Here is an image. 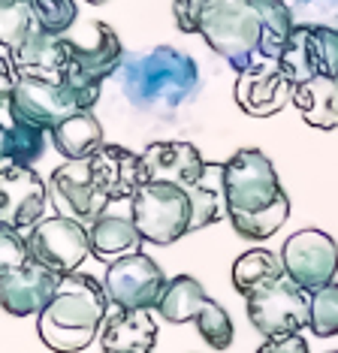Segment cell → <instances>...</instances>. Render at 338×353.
Wrapping results in <instances>:
<instances>
[{"instance_id":"1","label":"cell","mask_w":338,"mask_h":353,"mask_svg":"<svg viewBox=\"0 0 338 353\" xmlns=\"http://www.w3.org/2000/svg\"><path fill=\"white\" fill-rule=\"evenodd\" d=\"M172 15L181 34H199L236 73L278 63L296 28L284 0H172Z\"/></svg>"},{"instance_id":"2","label":"cell","mask_w":338,"mask_h":353,"mask_svg":"<svg viewBox=\"0 0 338 353\" xmlns=\"http://www.w3.org/2000/svg\"><path fill=\"white\" fill-rule=\"evenodd\" d=\"M223 212L241 239L266 242L290 218V196L260 148H239L223 163Z\"/></svg>"},{"instance_id":"3","label":"cell","mask_w":338,"mask_h":353,"mask_svg":"<svg viewBox=\"0 0 338 353\" xmlns=\"http://www.w3.org/2000/svg\"><path fill=\"white\" fill-rule=\"evenodd\" d=\"M115 76L127 103L155 115H169L184 106L199 85L197 61L175 46H155L151 52L124 54Z\"/></svg>"},{"instance_id":"4","label":"cell","mask_w":338,"mask_h":353,"mask_svg":"<svg viewBox=\"0 0 338 353\" xmlns=\"http://www.w3.org/2000/svg\"><path fill=\"white\" fill-rule=\"evenodd\" d=\"M109 296L103 281L85 272L61 275L52 302L37 314L39 341L54 353H79L100 335L106 323Z\"/></svg>"},{"instance_id":"5","label":"cell","mask_w":338,"mask_h":353,"mask_svg":"<svg viewBox=\"0 0 338 353\" xmlns=\"http://www.w3.org/2000/svg\"><path fill=\"white\" fill-rule=\"evenodd\" d=\"M248 320L263 339H281V335H296L308 329L311 293L302 290L290 275L272 281V284L257 287L245 296Z\"/></svg>"},{"instance_id":"6","label":"cell","mask_w":338,"mask_h":353,"mask_svg":"<svg viewBox=\"0 0 338 353\" xmlns=\"http://www.w3.org/2000/svg\"><path fill=\"white\" fill-rule=\"evenodd\" d=\"M130 218L142 242L172 245L190 232V199L175 184H142L130 199Z\"/></svg>"},{"instance_id":"7","label":"cell","mask_w":338,"mask_h":353,"mask_svg":"<svg viewBox=\"0 0 338 353\" xmlns=\"http://www.w3.org/2000/svg\"><path fill=\"white\" fill-rule=\"evenodd\" d=\"M278 70L293 88L314 76L338 79V28L296 25L278 58Z\"/></svg>"},{"instance_id":"8","label":"cell","mask_w":338,"mask_h":353,"mask_svg":"<svg viewBox=\"0 0 338 353\" xmlns=\"http://www.w3.org/2000/svg\"><path fill=\"white\" fill-rule=\"evenodd\" d=\"M28 248L30 260L39 266L58 272V275H72L91 256V236L82 221L52 214L28 230Z\"/></svg>"},{"instance_id":"9","label":"cell","mask_w":338,"mask_h":353,"mask_svg":"<svg viewBox=\"0 0 338 353\" xmlns=\"http://www.w3.org/2000/svg\"><path fill=\"white\" fill-rule=\"evenodd\" d=\"M103 287H106V296L115 308L151 311L157 308L160 296L166 290V275L148 254L139 251L109 263Z\"/></svg>"},{"instance_id":"10","label":"cell","mask_w":338,"mask_h":353,"mask_svg":"<svg viewBox=\"0 0 338 353\" xmlns=\"http://www.w3.org/2000/svg\"><path fill=\"white\" fill-rule=\"evenodd\" d=\"M284 272L302 290H320L338 275V242L324 230H299L281 248Z\"/></svg>"},{"instance_id":"11","label":"cell","mask_w":338,"mask_h":353,"mask_svg":"<svg viewBox=\"0 0 338 353\" xmlns=\"http://www.w3.org/2000/svg\"><path fill=\"white\" fill-rule=\"evenodd\" d=\"M48 199L63 218L94 223L109 208V196L94 184L85 160H67L48 179Z\"/></svg>"},{"instance_id":"12","label":"cell","mask_w":338,"mask_h":353,"mask_svg":"<svg viewBox=\"0 0 338 353\" xmlns=\"http://www.w3.org/2000/svg\"><path fill=\"white\" fill-rule=\"evenodd\" d=\"M48 188L34 166H3L0 170V223L12 230H30L43 221Z\"/></svg>"},{"instance_id":"13","label":"cell","mask_w":338,"mask_h":353,"mask_svg":"<svg viewBox=\"0 0 338 353\" xmlns=\"http://www.w3.org/2000/svg\"><path fill=\"white\" fill-rule=\"evenodd\" d=\"M208 163L193 142H151L139 154V179L142 184H175L188 190L206 175Z\"/></svg>"},{"instance_id":"14","label":"cell","mask_w":338,"mask_h":353,"mask_svg":"<svg viewBox=\"0 0 338 353\" xmlns=\"http://www.w3.org/2000/svg\"><path fill=\"white\" fill-rule=\"evenodd\" d=\"M72 112H79V106L67 88L61 82H43V79H19L10 103V115L46 127L48 133Z\"/></svg>"},{"instance_id":"15","label":"cell","mask_w":338,"mask_h":353,"mask_svg":"<svg viewBox=\"0 0 338 353\" xmlns=\"http://www.w3.org/2000/svg\"><path fill=\"white\" fill-rule=\"evenodd\" d=\"M10 61L19 79H43V82H61L70 63L67 37H54L39 30L37 25L10 49Z\"/></svg>"},{"instance_id":"16","label":"cell","mask_w":338,"mask_h":353,"mask_svg":"<svg viewBox=\"0 0 338 353\" xmlns=\"http://www.w3.org/2000/svg\"><path fill=\"white\" fill-rule=\"evenodd\" d=\"M61 284V275L39 263L30 260L28 266L12 272L10 278L0 281V308L12 317H30L39 314L48 302H52L54 290Z\"/></svg>"},{"instance_id":"17","label":"cell","mask_w":338,"mask_h":353,"mask_svg":"<svg viewBox=\"0 0 338 353\" xmlns=\"http://www.w3.org/2000/svg\"><path fill=\"white\" fill-rule=\"evenodd\" d=\"M236 103L251 118H272L293 100V85L284 79L278 63H263L236 79Z\"/></svg>"},{"instance_id":"18","label":"cell","mask_w":338,"mask_h":353,"mask_svg":"<svg viewBox=\"0 0 338 353\" xmlns=\"http://www.w3.org/2000/svg\"><path fill=\"white\" fill-rule=\"evenodd\" d=\"M88 172H91L94 184L109 196V203H121V199H133L136 190L142 188L139 179V154L121 145H103L97 154L85 160Z\"/></svg>"},{"instance_id":"19","label":"cell","mask_w":338,"mask_h":353,"mask_svg":"<svg viewBox=\"0 0 338 353\" xmlns=\"http://www.w3.org/2000/svg\"><path fill=\"white\" fill-rule=\"evenodd\" d=\"M157 344V323L151 311L118 308L106 314L100 329L103 353H151Z\"/></svg>"},{"instance_id":"20","label":"cell","mask_w":338,"mask_h":353,"mask_svg":"<svg viewBox=\"0 0 338 353\" xmlns=\"http://www.w3.org/2000/svg\"><path fill=\"white\" fill-rule=\"evenodd\" d=\"M91 30H94V43L67 39V52H70V61H76L91 79L103 82V79L118 73V67H121V61H124L127 52H124V46H121V37L106 25V21H94Z\"/></svg>"},{"instance_id":"21","label":"cell","mask_w":338,"mask_h":353,"mask_svg":"<svg viewBox=\"0 0 338 353\" xmlns=\"http://www.w3.org/2000/svg\"><path fill=\"white\" fill-rule=\"evenodd\" d=\"M48 136H52V145L63 160H88L106 145L103 142V127L97 121L94 109L72 112Z\"/></svg>"},{"instance_id":"22","label":"cell","mask_w":338,"mask_h":353,"mask_svg":"<svg viewBox=\"0 0 338 353\" xmlns=\"http://www.w3.org/2000/svg\"><path fill=\"white\" fill-rule=\"evenodd\" d=\"M293 103L302 121L317 130H335L338 127V79L314 76L308 82L293 88Z\"/></svg>"},{"instance_id":"23","label":"cell","mask_w":338,"mask_h":353,"mask_svg":"<svg viewBox=\"0 0 338 353\" xmlns=\"http://www.w3.org/2000/svg\"><path fill=\"white\" fill-rule=\"evenodd\" d=\"M91 236V254L103 263H115L121 256L139 254L142 236L136 230L133 218H121V214H103L88 227Z\"/></svg>"},{"instance_id":"24","label":"cell","mask_w":338,"mask_h":353,"mask_svg":"<svg viewBox=\"0 0 338 353\" xmlns=\"http://www.w3.org/2000/svg\"><path fill=\"white\" fill-rule=\"evenodd\" d=\"M208 299L212 296L193 275H175L166 281V290L157 302V314L166 323H190V320H197Z\"/></svg>"},{"instance_id":"25","label":"cell","mask_w":338,"mask_h":353,"mask_svg":"<svg viewBox=\"0 0 338 353\" xmlns=\"http://www.w3.org/2000/svg\"><path fill=\"white\" fill-rule=\"evenodd\" d=\"M221 175H223V163H208L203 179L184 190L188 199H190V232L206 230V227H212V223H217L221 218H227V212H223Z\"/></svg>"},{"instance_id":"26","label":"cell","mask_w":338,"mask_h":353,"mask_svg":"<svg viewBox=\"0 0 338 353\" xmlns=\"http://www.w3.org/2000/svg\"><path fill=\"white\" fill-rule=\"evenodd\" d=\"M284 263H281V254H272L269 248H251L241 256H236L232 263V287L248 296L254 293L257 287L263 284H272V281L284 278Z\"/></svg>"},{"instance_id":"27","label":"cell","mask_w":338,"mask_h":353,"mask_svg":"<svg viewBox=\"0 0 338 353\" xmlns=\"http://www.w3.org/2000/svg\"><path fill=\"white\" fill-rule=\"evenodd\" d=\"M52 139L46 127L30 124L19 115H10V163L34 166L46 154V142Z\"/></svg>"},{"instance_id":"28","label":"cell","mask_w":338,"mask_h":353,"mask_svg":"<svg viewBox=\"0 0 338 353\" xmlns=\"http://www.w3.org/2000/svg\"><path fill=\"white\" fill-rule=\"evenodd\" d=\"M28 10L34 15V25L54 37H63L79 19L76 0H28Z\"/></svg>"},{"instance_id":"29","label":"cell","mask_w":338,"mask_h":353,"mask_svg":"<svg viewBox=\"0 0 338 353\" xmlns=\"http://www.w3.org/2000/svg\"><path fill=\"white\" fill-rule=\"evenodd\" d=\"M193 323H197V332L203 335V341L215 350H227L232 344V339H236V329H232V320L227 314V308L217 305L215 299H208L203 305V311L197 314Z\"/></svg>"},{"instance_id":"30","label":"cell","mask_w":338,"mask_h":353,"mask_svg":"<svg viewBox=\"0 0 338 353\" xmlns=\"http://www.w3.org/2000/svg\"><path fill=\"white\" fill-rule=\"evenodd\" d=\"M308 329L317 339H332V335H338V281L311 293Z\"/></svg>"},{"instance_id":"31","label":"cell","mask_w":338,"mask_h":353,"mask_svg":"<svg viewBox=\"0 0 338 353\" xmlns=\"http://www.w3.org/2000/svg\"><path fill=\"white\" fill-rule=\"evenodd\" d=\"M34 28L28 0H0V54L10 52L19 39Z\"/></svg>"},{"instance_id":"32","label":"cell","mask_w":338,"mask_h":353,"mask_svg":"<svg viewBox=\"0 0 338 353\" xmlns=\"http://www.w3.org/2000/svg\"><path fill=\"white\" fill-rule=\"evenodd\" d=\"M30 263V248L28 236L21 230H12L6 223H0V281L10 278L12 272Z\"/></svg>"},{"instance_id":"33","label":"cell","mask_w":338,"mask_h":353,"mask_svg":"<svg viewBox=\"0 0 338 353\" xmlns=\"http://www.w3.org/2000/svg\"><path fill=\"white\" fill-rule=\"evenodd\" d=\"M61 85L72 94V100H76V106H79V109H94V106H97V100H100V91H103V82L91 79L82 67H79L76 61H70V63H67Z\"/></svg>"},{"instance_id":"34","label":"cell","mask_w":338,"mask_h":353,"mask_svg":"<svg viewBox=\"0 0 338 353\" xmlns=\"http://www.w3.org/2000/svg\"><path fill=\"white\" fill-rule=\"evenodd\" d=\"M284 3L293 12L296 25H332L338 21V0H284Z\"/></svg>"},{"instance_id":"35","label":"cell","mask_w":338,"mask_h":353,"mask_svg":"<svg viewBox=\"0 0 338 353\" xmlns=\"http://www.w3.org/2000/svg\"><path fill=\"white\" fill-rule=\"evenodd\" d=\"M257 353H311V350H308V341L296 332V335H281V339H266L257 347Z\"/></svg>"},{"instance_id":"36","label":"cell","mask_w":338,"mask_h":353,"mask_svg":"<svg viewBox=\"0 0 338 353\" xmlns=\"http://www.w3.org/2000/svg\"><path fill=\"white\" fill-rule=\"evenodd\" d=\"M15 85H19V73H15L12 61L6 58V54H0V112H3V109L10 112Z\"/></svg>"},{"instance_id":"37","label":"cell","mask_w":338,"mask_h":353,"mask_svg":"<svg viewBox=\"0 0 338 353\" xmlns=\"http://www.w3.org/2000/svg\"><path fill=\"white\" fill-rule=\"evenodd\" d=\"M0 163H10V124L0 121Z\"/></svg>"},{"instance_id":"38","label":"cell","mask_w":338,"mask_h":353,"mask_svg":"<svg viewBox=\"0 0 338 353\" xmlns=\"http://www.w3.org/2000/svg\"><path fill=\"white\" fill-rule=\"evenodd\" d=\"M85 3H91V6H100V3H106V0H85Z\"/></svg>"},{"instance_id":"39","label":"cell","mask_w":338,"mask_h":353,"mask_svg":"<svg viewBox=\"0 0 338 353\" xmlns=\"http://www.w3.org/2000/svg\"><path fill=\"white\" fill-rule=\"evenodd\" d=\"M332 353H338V350H332Z\"/></svg>"}]
</instances>
